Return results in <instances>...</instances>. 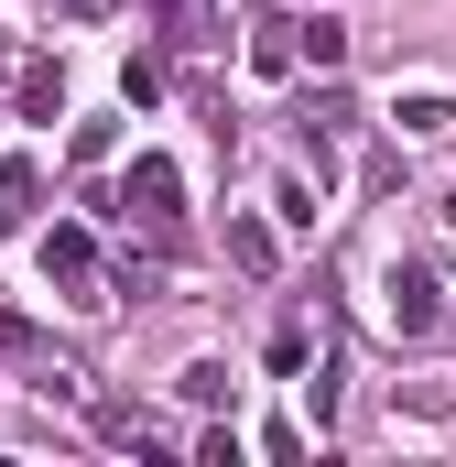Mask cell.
<instances>
[{
  "instance_id": "obj_5",
  "label": "cell",
  "mask_w": 456,
  "mask_h": 467,
  "mask_svg": "<svg viewBox=\"0 0 456 467\" xmlns=\"http://www.w3.org/2000/svg\"><path fill=\"white\" fill-rule=\"evenodd\" d=\"M294 55H305L316 77H337V66H347V22H337V11H316V22H294Z\"/></svg>"
},
{
  "instance_id": "obj_1",
  "label": "cell",
  "mask_w": 456,
  "mask_h": 467,
  "mask_svg": "<svg viewBox=\"0 0 456 467\" xmlns=\"http://www.w3.org/2000/svg\"><path fill=\"white\" fill-rule=\"evenodd\" d=\"M119 218H130L141 239H163V250H174V229H185V174H174L163 152H141V163L119 174Z\"/></svg>"
},
{
  "instance_id": "obj_7",
  "label": "cell",
  "mask_w": 456,
  "mask_h": 467,
  "mask_svg": "<svg viewBox=\"0 0 456 467\" xmlns=\"http://www.w3.org/2000/svg\"><path fill=\"white\" fill-rule=\"evenodd\" d=\"M119 99H130V109H152V99H163V66H152V55H130V66H119Z\"/></svg>"
},
{
  "instance_id": "obj_6",
  "label": "cell",
  "mask_w": 456,
  "mask_h": 467,
  "mask_svg": "<svg viewBox=\"0 0 456 467\" xmlns=\"http://www.w3.org/2000/svg\"><path fill=\"white\" fill-rule=\"evenodd\" d=\"M66 109V66H22V119H55Z\"/></svg>"
},
{
  "instance_id": "obj_11",
  "label": "cell",
  "mask_w": 456,
  "mask_h": 467,
  "mask_svg": "<svg viewBox=\"0 0 456 467\" xmlns=\"http://www.w3.org/2000/svg\"><path fill=\"white\" fill-rule=\"evenodd\" d=\"M228 391H239V380H228L218 358H196V369H185V402H228Z\"/></svg>"
},
{
  "instance_id": "obj_2",
  "label": "cell",
  "mask_w": 456,
  "mask_h": 467,
  "mask_svg": "<svg viewBox=\"0 0 456 467\" xmlns=\"http://www.w3.org/2000/svg\"><path fill=\"white\" fill-rule=\"evenodd\" d=\"M391 327H402V337H424V327H446V283H435L424 261H391Z\"/></svg>"
},
{
  "instance_id": "obj_10",
  "label": "cell",
  "mask_w": 456,
  "mask_h": 467,
  "mask_svg": "<svg viewBox=\"0 0 456 467\" xmlns=\"http://www.w3.org/2000/svg\"><path fill=\"white\" fill-rule=\"evenodd\" d=\"M163 33L174 44H207V0H163Z\"/></svg>"
},
{
  "instance_id": "obj_12",
  "label": "cell",
  "mask_w": 456,
  "mask_h": 467,
  "mask_svg": "<svg viewBox=\"0 0 456 467\" xmlns=\"http://www.w3.org/2000/svg\"><path fill=\"white\" fill-rule=\"evenodd\" d=\"M446 218H456V196H446Z\"/></svg>"
},
{
  "instance_id": "obj_8",
  "label": "cell",
  "mask_w": 456,
  "mask_h": 467,
  "mask_svg": "<svg viewBox=\"0 0 456 467\" xmlns=\"http://www.w3.org/2000/svg\"><path fill=\"white\" fill-rule=\"evenodd\" d=\"M228 261H239V272H272V229H250V218H239V229H228Z\"/></svg>"
},
{
  "instance_id": "obj_4",
  "label": "cell",
  "mask_w": 456,
  "mask_h": 467,
  "mask_svg": "<svg viewBox=\"0 0 456 467\" xmlns=\"http://www.w3.org/2000/svg\"><path fill=\"white\" fill-rule=\"evenodd\" d=\"M446 119H456V99H446V88H402V99H391V130H402V141H435Z\"/></svg>"
},
{
  "instance_id": "obj_9",
  "label": "cell",
  "mask_w": 456,
  "mask_h": 467,
  "mask_svg": "<svg viewBox=\"0 0 456 467\" xmlns=\"http://www.w3.org/2000/svg\"><path fill=\"white\" fill-rule=\"evenodd\" d=\"M272 207H283V229H316V218H326V207H316V185H305V174H294V185H283V196H272Z\"/></svg>"
},
{
  "instance_id": "obj_3",
  "label": "cell",
  "mask_w": 456,
  "mask_h": 467,
  "mask_svg": "<svg viewBox=\"0 0 456 467\" xmlns=\"http://www.w3.org/2000/svg\"><path fill=\"white\" fill-rule=\"evenodd\" d=\"M44 283L88 294V283H98V239H88V229H44Z\"/></svg>"
}]
</instances>
